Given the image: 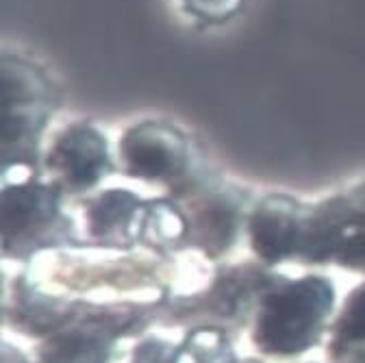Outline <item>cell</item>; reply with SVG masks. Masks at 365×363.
I'll return each mask as SVG.
<instances>
[{
  "label": "cell",
  "instance_id": "obj_7",
  "mask_svg": "<svg viewBox=\"0 0 365 363\" xmlns=\"http://www.w3.org/2000/svg\"><path fill=\"white\" fill-rule=\"evenodd\" d=\"M109 339L103 329H70L61 331L43 346L46 363H103Z\"/></svg>",
  "mask_w": 365,
  "mask_h": 363
},
{
  "label": "cell",
  "instance_id": "obj_10",
  "mask_svg": "<svg viewBox=\"0 0 365 363\" xmlns=\"http://www.w3.org/2000/svg\"><path fill=\"white\" fill-rule=\"evenodd\" d=\"M176 363H231V352L217 333L200 331L180 350Z\"/></svg>",
  "mask_w": 365,
  "mask_h": 363
},
{
  "label": "cell",
  "instance_id": "obj_2",
  "mask_svg": "<svg viewBox=\"0 0 365 363\" xmlns=\"http://www.w3.org/2000/svg\"><path fill=\"white\" fill-rule=\"evenodd\" d=\"M331 305V285L311 277L269 294L257 322V344L274 354L307 350L322 329Z\"/></svg>",
  "mask_w": 365,
  "mask_h": 363
},
{
  "label": "cell",
  "instance_id": "obj_11",
  "mask_svg": "<svg viewBox=\"0 0 365 363\" xmlns=\"http://www.w3.org/2000/svg\"><path fill=\"white\" fill-rule=\"evenodd\" d=\"M178 3L182 14L205 26L233 20L244 7V0H178Z\"/></svg>",
  "mask_w": 365,
  "mask_h": 363
},
{
  "label": "cell",
  "instance_id": "obj_12",
  "mask_svg": "<svg viewBox=\"0 0 365 363\" xmlns=\"http://www.w3.org/2000/svg\"><path fill=\"white\" fill-rule=\"evenodd\" d=\"M339 333L348 342H361L365 339V287L359 290L348 307L344 309L341 322H339Z\"/></svg>",
  "mask_w": 365,
  "mask_h": 363
},
{
  "label": "cell",
  "instance_id": "obj_9",
  "mask_svg": "<svg viewBox=\"0 0 365 363\" xmlns=\"http://www.w3.org/2000/svg\"><path fill=\"white\" fill-rule=\"evenodd\" d=\"M198 226H202V242L207 246L217 244L222 248L231 240L235 226V211L226 203V198H211L198 213Z\"/></svg>",
  "mask_w": 365,
  "mask_h": 363
},
{
  "label": "cell",
  "instance_id": "obj_8",
  "mask_svg": "<svg viewBox=\"0 0 365 363\" xmlns=\"http://www.w3.org/2000/svg\"><path fill=\"white\" fill-rule=\"evenodd\" d=\"M137 205H140V200L128 190H107L91 200L87 222L96 235L107 237L130 222Z\"/></svg>",
  "mask_w": 365,
  "mask_h": 363
},
{
  "label": "cell",
  "instance_id": "obj_6",
  "mask_svg": "<svg viewBox=\"0 0 365 363\" xmlns=\"http://www.w3.org/2000/svg\"><path fill=\"white\" fill-rule=\"evenodd\" d=\"M298 226L300 222L292 200L283 196L265 198L252 218L255 250L267 261L287 257L298 244Z\"/></svg>",
  "mask_w": 365,
  "mask_h": 363
},
{
  "label": "cell",
  "instance_id": "obj_4",
  "mask_svg": "<svg viewBox=\"0 0 365 363\" xmlns=\"http://www.w3.org/2000/svg\"><path fill=\"white\" fill-rule=\"evenodd\" d=\"M43 163L57 188L85 192L107 176L113 157L105 133L91 122L78 120L53 135Z\"/></svg>",
  "mask_w": 365,
  "mask_h": 363
},
{
  "label": "cell",
  "instance_id": "obj_1",
  "mask_svg": "<svg viewBox=\"0 0 365 363\" xmlns=\"http://www.w3.org/2000/svg\"><path fill=\"white\" fill-rule=\"evenodd\" d=\"M57 105L43 68L18 55H3V153L5 168L29 165Z\"/></svg>",
  "mask_w": 365,
  "mask_h": 363
},
{
  "label": "cell",
  "instance_id": "obj_3",
  "mask_svg": "<svg viewBox=\"0 0 365 363\" xmlns=\"http://www.w3.org/2000/svg\"><path fill=\"white\" fill-rule=\"evenodd\" d=\"M115 159L124 174L140 180H176L192 165V144L178 126L165 120H140L122 131Z\"/></svg>",
  "mask_w": 365,
  "mask_h": 363
},
{
  "label": "cell",
  "instance_id": "obj_5",
  "mask_svg": "<svg viewBox=\"0 0 365 363\" xmlns=\"http://www.w3.org/2000/svg\"><path fill=\"white\" fill-rule=\"evenodd\" d=\"M57 209V194L51 185L37 180H18L5 190V237L22 240L33 229L53 222Z\"/></svg>",
  "mask_w": 365,
  "mask_h": 363
}]
</instances>
